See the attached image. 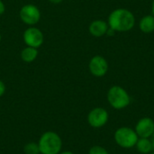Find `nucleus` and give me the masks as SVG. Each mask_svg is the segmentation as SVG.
Segmentation results:
<instances>
[{"instance_id": "nucleus-20", "label": "nucleus", "mask_w": 154, "mask_h": 154, "mask_svg": "<svg viewBox=\"0 0 154 154\" xmlns=\"http://www.w3.org/2000/svg\"><path fill=\"white\" fill-rule=\"evenodd\" d=\"M59 154H74L70 151H65V152H60Z\"/></svg>"}, {"instance_id": "nucleus-17", "label": "nucleus", "mask_w": 154, "mask_h": 154, "mask_svg": "<svg viewBox=\"0 0 154 154\" xmlns=\"http://www.w3.org/2000/svg\"><path fill=\"white\" fill-rule=\"evenodd\" d=\"M5 12V5L2 0H0V15H2Z\"/></svg>"}, {"instance_id": "nucleus-14", "label": "nucleus", "mask_w": 154, "mask_h": 154, "mask_svg": "<svg viewBox=\"0 0 154 154\" xmlns=\"http://www.w3.org/2000/svg\"><path fill=\"white\" fill-rule=\"evenodd\" d=\"M23 152L24 154H41L38 143H28L23 147Z\"/></svg>"}, {"instance_id": "nucleus-12", "label": "nucleus", "mask_w": 154, "mask_h": 154, "mask_svg": "<svg viewBox=\"0 0 154 154\" xmlns=\"http://www.w3.org/2000/svg\"><path fill=\"white\" fill-rule=\"evenodd\" d=\"M38 57V49L33 47L26 46L21 51V59L26 63H31L34 61Z\"/></svg>"}, {"instance_id": "nucleus-21", "label": "nucleus", "mask_w": 154, "mask_h": 154, "mask_svg": "<svg viewBox=\"0 0 154 154\" xmlns=\"http://www.w3.org/2000/svg\"><path fill=\"white\" fill-rule=\"evenodd\" d=\"M151 141H152V145H153V148H154V133L152 134V137H151Z\"/></svg>"}, {"instance_id": "nucleus-18", "label": "nucleus", "mask_w": 154, "mask_h": 154, "mask_svg": "<svg viewBox=\"0 0 154 154\" xmlns=\"http://www.w3.org/2000/svg\"><path fill=\"white\" fill-rule=\"evenodd\" d=\"M115 33H116V31H115V30H113L112 28L108 27V29H107V31H106V34H107L108 36H114V35H115Z\"/></svg>"}, {"instance_id": "nucleus-16", "label": "nucleus", "mask_w": 154, "mask_h": 154, "mask_svg": "<svg viewBox=\"0 0 154 154\" xmlns=\"http://www.w3.org/2000/svg\"><path fill=\"white\" fill-rule=\"evenodd\" d=\"M5 84L2 80H0V97L4 96V94L5 93Z\"/></svg>"}, {"instance_id": "nucleus-1", "label": "nucleus", "mask_w": 154, "mask_h": 154, "mask_svg": "<svg viewBox=\"0 0 154 154\" xmlns=\"http://www.w3.org/2000/svg\"><path fill=\"white\" fill-rule=\"evenodd\" d=\"M135 23L134 14L124 8L114 10L108 16V26L116 32H128Z\"/></svg>"}, {"instance_id": "nucleus-3", "label": "nucleus", "mask_w": 154, "mask_h": 154, "mask_svg": "<svg viewBox=\"0 0 154 154\" xmlns=\"http://www.w3.org/2000/svg\"><path fill=\"white\" fill-rule=\"evenodd\" d=\"M107 101L114 109L121 110L130 105L131 98L125 88L120 86H113L107 92Z\"/></svg>"}, {"instance_id": "nucleus-10", "label": "nucleus", "mask_w": 154, "mask_h": 154, "mask_svg": "<svg viewBox=\"0 0 154 154\" xmlns=\"http://www.w3.org/2000/svg\"><path fill=\"white\" fill-rule=\"evenodd\" d=\"M108 23H106L103 20H95L93 21L88 27L89 32L94 37H102L106 33L108 29Z\"/></svg>"}, {"instance_id": "nucleus-19", "label": "nucleus", "mask_w": 154, "mask_h": 154, "mask_svg": "<svg viewBox=\"0 0 154 154\" xmlns=\"http://www.w3.org/2000/svg\"><path fill=\"white\" fill-rule=\"evenodd\" d=\"M49 1L52 4H60V3L63 2V0H49Z\"/></svg>"}, {"instance_id": "nucleus-4", "label": "nucleus", "mask_w": 154, "mask_h": 154, "mask_svg": "<svg viewBox=\"0 0 154 154\" xmlns=\"http://www.w3.org/2000/svg\"><path fill=\"white\" fill-rule=\"evenodd\" d=\"M115 142L124 149H131L135 146L139 137L134 129L128 126H122L116 129L114 134Z\"/></svg>"}, {"instance_id": "nucleus-7", "label": "nucleus", "mask_w": 154, "mask_h": 154, "mask_svg": "<svg viewBox=\"0 0 154 154\" xmlns=\"http://www.w3.org/2000/svg\"><path fill=\"white\" fill-rule=\"evenodd\" d=\"M109 119L108 112L103 107H95L88 115V123L93 128H101Z\"/></svg>"}, {"instance_id": "nucleus-24", "label": "nucleus", "mask_w": 154, "mask_h": 154, "mask_svg": "<svg viewBox=\"0 0 154 154\" xmlns=\"http://www.w3.org/2000/svg\"><path fill=\"white\" fill-rule=\"evenodd\" d=\"M149 154H154V151H153V152H152L151 153H149Z\"/></svg>"}, {"instance_id": "nucleus-23", "label": "nucleus", "mask_w": 154, "mask_h": 154, "mask_svg": "<svg viewBox=\"0 0 154 154\" xmlns=\"http://www.w3.org/2000/svg\"><path fill=\"white\" fill-rule=\"evenodd\" d=\"M1 41H2V35H1V32H0V42H1Z\"/></svg>"}, {"instance_id": "nucleus-8", "label": "nucleus", "mask_w": 154, "mask_h": 154, "mask_svg": "<svg viewBox=\"0 0 154 154\" xmlns=\"http://www.w3.org/2000/svg\"><path fill=\"white\" fill-rule=\"evenodd\" d=\"M88 68L90 73L93 76L101 78L106 74L108 70V63L104 57L100 55H97L90 60Z\"/></svg>"}, {"instance_id": "nucleus-9", "label": "nucleus", "mask_w": 154, "mask_h": 154, "mask_svg": "<svg viewBox=\"0 0 154 154\" xmlns=\"http://www.w3.org/2000/svg\"><path fill=\"white\" fill-rule=\"evenodd\" d=\"M134 131L139 138H151L154 133V121L150 117L141 118L137 122Z\"/></svg>"}, {"instance_id": "nucleus-13", "label": "nucleus", "mask_w": 154, "mask_h": 154, "mask_svg": "<svg viewBox=\"0 0 154 154\" xmlns=\"http://www.w3.org/2000/svg\"><path fill=\"white\" fill-rule=\"evenodd\" d=\"M140 29L144 33H150L154 31V16L146 15L140 22Z\"/></svg>"}, {"instance_id": "nucleus-6", "label": "nucleus", "mask_w": 154, "mask_h": 154, "mask_svg": "<svg viewBox=\"0 0 154 154\" xmlns=\"http://www.w3.org/2000/svg\"><path fill=\"white\" fill-rule=\"evenodd\" d=\"M23 39L26 46L38 49L43 44L44 35L39 28L35 26H29L23 32Z\"/></svg>"}, {"instance_id": "nucleus-22", "label": "nucleus", "mask_w": 154, "mask_h": 154, "mask_svg": "<svg viewBox=\"0 0 154 154\" xmlns=\"http://www.w3.org/2000/svg\"><path fill=\"white\" fill-rule=\"evenodd\" d=\"M152 14L154 16V0L152 1Z\"/></svg>"}, {"instance_id": "nucleus-15", "label": "nucleus", "mask_w": 154, "mask_h": 154, "mask_svg": "<svg viewBox=\"0 0 154 154\" xmlns=\"http://www.w3.org/2000/svg\"><path fill=\"white\" fill-rule=\"evenodd\" d=\"M88 154H109V152L100 145H94L90 148Z\"/></svg>"}, {"instance_id": "nucleus-2", "label": "nucleus", "mask_w": 154, "mask_h": 154, "mask_svg": "<svg viewBox=\"0 0 154 154\" xmlns=\"http://www.w3.org/2000/svg\"><path fill=\"white\" fill-rule=\"evenodd\" d=\"M38 145L41 154H59L62 149V140L57 133L47 131L41 135Z\"/></svg>"}, {"instance_id": "nucleus-5", "label": "nucleus", "mask_w": 154, "mask_h": 154, "mask_svg": "<svg viewBox=\"0 0 154 154\" xmlns=\"http://www.w3.org/2000/svg\"><path fill=\"white\" fill-rule=\"evenodd\" d=\"M19 17L24 24L28 26H34L41 20V11L37 5L27 4L21 7L19 11Z\"/></svg>"}, {"instance_id": "nucleus-11", "label": "nucleus", "mask_w": 154, "mask_h": 154, "mask_svg": "<svg viewBox=\"0 0 154 154\" xmlns=\"http://www.w3.org/2000/svg\"><path fill=\"white\" fill-rule=\"evenodd\" d=\"M136 150L143 154H149L153 152L154 148L151 138H139L136 144Z\"/></svg>"}]
</instances>
